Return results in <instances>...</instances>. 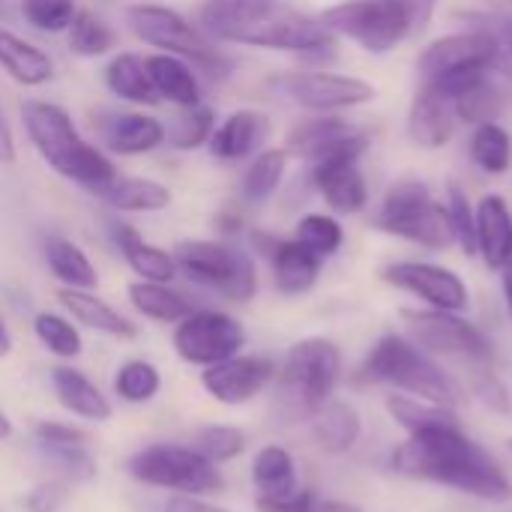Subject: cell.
Masks as SVG:
<instances>
[{
    "label": "cell",
    "mask_w": 512,
    "mask_h": 512,
    "mask_svg": "<svg viewBox=\"0 0 512 512\" xmlns=\"http://www.w3.org/2000/svg\"><path fill=\"white\" fill-rule=\"evenodd\" d=\"M390 462L393 471L411 480L438 483L492 504L512 501L510 477L480 444L462 432V426L414 432L393 450Z\"/></svg>",
    "instance_id": "6da1fadb"
},
{
    "label": "cell",
    "mask_w": 512,
    "mask_h": 512,
    "mask_svg": "<svg viewBox=\"0 0 512 512\" xmlns=\"http://www.w3.org/2000/svg\"><path fill=\"white\" fill-rule=\"evenodd\" d=\"M201 24L207 33L225 42L294 51L318 63L336 57V33H330L321 18L282 3L207 0L201 6Z\"/></svg>",
    "instance_id": "7a4b0ae2"
},
{
    "label": "cell",
    "mask_w": 512,
    "mask_h": 512,
    "mask_svg": "<svg viewBox=\"0 0 512 512\" xmlns=\"http://www.w3.org/2000/svg\"><path fill=\"white\" fill-rule=\"evenodd\" d=\"M438 0H342L324 9L330 33L357 42L369 54H387L399 42L420 36L435 18Z\"/></svg>",
    "instance_id": "3957f363"
},
{
    "label": "cell",
    "mask_w": 512,
    "mask_h": 512,
    "mask_svg": "<svg viewBox=\"0 0 512 512\" xmlns=\"http://www.w3.org/2000/svg\"><path fill=\"white\" fill-rule=\"evenodd\" d=\"M21 117H24L30 141L36 144L42 159L57 174H63V177H69V180L93 189V192H105L117 180L114 165L78 135L72 117L60 105L24 102Z\"/></svg>",
    "instance_id": "277c9868"
},
{
    "label": "cell",
    "mask_w": 512,
    "mask_h": 512,
    "mask_svg": "<svg viewBox=\"0 0 512 512\" xmlns=\"http://www.w3.org/2000/svg\"><path fill=\"white\" fill-rule=\"evenodd\" d=\"M360 375L369 384H384L414 399H426L444 408L459 405L456 381L432 360V354L417 348L408 336H396V333L381 336L372 345Z\"/></svg>",
    "instance_id": "5b68a950"
},
{
    "label": "cell",
    "mask_w": 512,
    "mask_h": 512,
    "mask_svg": "<svg viewBox=\"0 0 512 512\" xmlns=\"http://www.w3.org/2000/svg\"><path fill=\"white\" fill-rule=\"evenodd\" d=\"M342 354L336 342L312 336L297 342L282 366L276 411L285 423L312 420L330 399L339 384Z\"/></svg>",
    "instance_id": "8992f818"
},
{
    "label": "cell",
    "mask_w": 512,
    "mask_h": 512,
    "mask_svg": "<svg viewBox=\"0 0 512 512\" xmlns=\"http://www.w3.org/2000/svg\"><path fill=\"white\" fill-rule=\"evenodd\" d=\"M375 228L426 249H447L453 243L447 207L423 180L414 177L396 180L384 192V201L375 213Z\"/></svg>",
    "instance_id": "52a82bcc"
},
{
    "label": "cell",
    "mask_w": 512,
    "mask_h": 512,
    "mask_svg": "<svg viewBox=\"0 0 512 512\" xmlns=\"http://www.w3.org/2000/svg\"><path fill=\"white\" fill-rule=\"evenodd\" d=\"M402 321L408 327V339L426 354L468 363L477 372H492V342L480 327L465 321L459 312L441 309H405Z\"/></svg>",
    "instance_id": "ba28073f"
},
{
    "label": "cell",
    "mask_w": 512,
    "mask_h": 512,
    "mask_svg": "<svg viewBox=\"0 0 512 512\" xmlns=\"http://www.w3.org/2000/svg\"><path fill=\"white\" fill-rule=\"evenodd\" d=\"M126 21H129L132 33L138 39H144V42H150L156 48H165L168 54L189 57L207 75L225 78L231 72V60L198 27H192L174 9L153 6V3H141V6H129Z\"/></svg>",
    "instance_id": "9c48e42d"
},
{
    "label": "cell",
    "mask_w": 512,
    "mask_h": 512,
    "mask_svg": "<svg viewBox=\"0 0 512 512\" xmlns=\"http://www.w3.org/2000/svg\"><path fill=\"white\" fill-rule=\"evenodd\" d=\"M129 474L138 483L192 495V498L222 489L219 468L195 447H174V444L144 447L129 459Z\"/></svg>",
    "instance_id": "30bf717a"
},
{
    "label": "cell",
    "mask_w": 512,
    "mask_h": 512,
    "mask_svg": "<svg viewBox=\"0 0 512 512\" xmlns=\"http://www.w3.org/2000/svg\"><path fill=\"white\" fill-rule=\"evenodd\" d=\"M183 273L204 285L213 288L237 303H246L258 291V273L255 264L246 252L225 246V243H180L177 258H174Z\"/></svg>",
    "instance_id": "8fae6325"
},
{
    "label": "cell",
    "mask_w": 512,
    "mask_h": 512,
    "mask_svg": "<svg viewBox=\"0 0 512 512\" xmlns=\"http://www.w3.org/2000/svg\"><path fill=\"white\" fill-rule=\"evenodd\" d=\"M243 345H246L243 324L237 318H231L225 312H213V309L186 315L174 330V348H177L180 360H186L192 366H204V369L237 357Z\"/></svg>",
    "instance_id": "7c38bea8"
},
{
    "label": "cell",
    "mask_w": 512,
    "mask_h": 512,
    "mask_svg": "<svg viewBox=\"0 0 512 512\" xmlns=\"http://www.w3.org/2000/svg\"><path fill=\"white\" fill-rule=\"evenodd\" d=\"M507 60L504 45L477 27H465L459 33H447L423 48L417 57V72L423 81H432L444 72L453 69H468V66H486V69H501Z\"/></svg>",
    "instance_id": "4fadbf2b"
},
{
    "label": "cell",
    "mask_w": 512,
    "mask_h": 512,
    "mask_svg": "<svg viewBox=\"0 0 512 512\" xmlns=\"http://www.w3.org/2000/svg\"><path fill=\"white\" fill-rule=\"evenodd\" d=\"M381 279L417 300H423L429 309L441 312H465L471 303L468 285L459 273L429 264V261H396L381 270Z\"/></svg>",
    "instance_id": "5bb4252c"
},
{
    "label": "cell",
    "mask_w": 512,
    "mask_h": 512,
    "mask_svg": "<svg viewBox=\"0 0 512 512\" xmlns=\"http://www.w3.org/2000/svg\"><path fill=\"white\" fill-rule=\"evenodd\" d=\"M279 90L291 102L321 114L360 108L375 99V87L369 81L339 72H291L279 78Z\"/></svg>",
    "instance_id": "9a60e30c"
},
{
    "label": "cell",
    "mask_w": 512,
    "mask_h": 512,
    "mask_svg": "<svg viewBox=\"0 0 512 512\" xmlns=\"http://www.w3.org/2000/svg\"><path fill=\"white\" fill-rule=\"evenodd\" d=\"M366 147L369 135L336 114L306 120L288 138V153H297L306 162H318L327 156H363Z\"/></svg>",
    "instance_id": "2e32d148"
},
{
    "label": "cell",
    "mask_w": 512,
    "mask_h": 512,
    "mask_svg": "<svg viewBox=\"0 0 512 512\" xmlns=\"http://www.w3.org/2000/svg\"><path fill=\"white\" fill-rule=\"evenodd\" d=\"M273 375H276V369L270 360L237 354L231 360L207 366V372L201 375V384L222 405H246L273 381Z\"/></svg>",
    "instance_id": "e0dca14e"
},
{
    "label": "cell",
    "mask_w": 512,
    "mask_h": 512,
    "mask_svg": "<svg viewBox=\"0 0 512 512\" xmlns=\"http://www.w3.org/2000/svg\"><path fill=\"white\" fill-rule=\"evenodd\" d=\"M312 186L336 213H360L369 201V186L360 168V156H330L318 159L309 168Z\"/></svg>",
    "instance_id": "ac0fdd59"
},
{
    "label": "cell",
    "mask_w": 512,
    "mask_h": 512,
    "mask_svg": "<svg viewBox=\"0 0 512 512\" xmlns=\"http://www.w3.org/2000/svg\"><path fill=\"white\" fill-rule=\"evenodd\" d=\"M255 246L261 249V255L270 258L273 282L282 294L297 297L315 288L324 258H318L312 249H306L297 240H279L270 234H255Z\"/></svg>",
    "instance_id": "d6986e66"
},
{
    "label": "cell",
    "mask_w": 512,
    "mask_h": 512,
    "mask_svg": "<svg viewBox=\"0 0 512 512\" xmlns=\"http://www.w3.org/2000/svg\"><path fill=\"white\" fill-rule=\"evenodd\" d=\"M408 138L420 150H441L453 141L456 132V111L447 99H441L435 90L420 84V90L411 99L408 108Z\"/></svg>",
    "instance_id": "ffe728a7"
},
{
    "label": "cell",
    "mask_w": 512,
    "mask_h": 512,
    "mask_svg": "<svg viewBox=\"0 0 512 512\" xmlns=\"http://www.w3.org/2000/svg\"><path fill=\"white\" fill-rule=\"evenodd\" d=\"M477 255L489 270H501L512 255V210L501 195L477 201Z\"/></svg>",
    "instance_id": "44dd1931"
},
{
    "label": "cell",
    "mask_w": 512,
    "mask_h": 512,
    "mask_svg": "<svg viewBox=\"0 0 512 512\" xmlns=\"http://www.w3.org/2000/svg\"><path fill=\"white\" fill-rule=\"evenodd\" d=\"M270 135V120L261 111H234L213 135H210V150L216 159L237 162L249 153H255Z\"/></svg>",
    "instance_id": "7402d4cb"
},
{
    "label": "cell",
    "mask_w": 512,
    "mask_h": 512,
    "mask_svg": "<svg viewBox=\"0 0 512 512\" xmlns=\"http://www.w3.org/2000/svg\"><path fill=\"white\" fill-rule=\"evenodd\" d=\"M51 387H54V396H57V402L69 411V414H75V417H81V420H93V423H105V420H111V402L102 396V390L87 378V375H81V372H75V369H69V366H57V369H51Z\"/></svg>",
    "instance_id": "603a6c76"
},
{
    "label": "cell",
    "mask_w": 512,
    "mask_h": 512,
    "mask_svg": "<svg viewBox=\"0 0 512 512\" xmlns=\"http://www.w3.org/2000/svg\"><path fill=\"white\" fill-rule=\"evenodd\" d=\"M312 432H315V441L324 453H348L357 441H360V432H363V423H360V414L354 405L348 402H339V399H330L315 417H312Z\"/></svg>",
    "instance_id": "cb8c5ba5"
},
{
    "label": "cell",
    "mask_w": 512,
    "mask_h": 512,
    "mask_svg": "<svg viewBox=\"0 0 512 512\" xmlns=\"http://www.w3.org/2000/svg\"><path fill=\"white\" fill-rule=\"evenodd\" d=\"M57 300L63 303V309L81 321L84 327L90 330H99V333H108V336H117V339H132L135 336V324L129 318H123L117 309H111L105 300L93 297L90 291H78V288H63L57 294Z\"/></svg>",
    "instance_id": "d4e9b609"
},
{
    "label": "cell",
    "mask_w": 512,
    "mask_h": 512,
    "mask_svg": "<svg viewBox=\"0 0 512 512\" xmlns=\"http://www.w3.org/2000/svg\"><path fill=\"white\" fill-rule=\"evenodd\" d=\"M102 135L114 153L138 156V153H147L162 144L165 126L144 114H117L102 126Z\"/></svg>",
    "instance_id": "484cf974"
},
{
    "label": "cell",
    "mask_w": 512,
    "mask_h": 512,
    "mask_svg": "<svg viewBox=\"0 0 512 512\" xmlns=\"http://www.w3.org/2000/svg\"><path fill=\"white\" fill-rule=\"evenodd\" d=\"M252 480L258 486V498H288L300 492L294 459L285 447H276V444L258 450L252 462Z\"/></svg>",
    "instance_id": "4316f807"
},
{
    "label": "cell",
    "mask_w": 512,
    "mask_h": 512,
    "mask_svg": "<svg viewBox=\"0 0 512 512\" xmlns=\"http://www.w3.org/2000/svg\"><path fill=\"white\" fill-rule=\"evenodd\" d=\"M144 63H147L150 81H153L159 96H168L171 102H177L183 108H195L198 105V99H201L198 81H195L192 69L180 57H174V54H153Z\"/></svg>",
    "instance_id": "83f0119b"
},
{
    "label": "cell",
    "mask_w": 512,
    "mask_h": 512,
    "mask_svg": "<svg viewBox=\"0 0 512 512\" xmlns=\"http://www.w3.org/2000/svg\"><path fill=\"white\" fill-rule=\"evenodd\" d=\"M114 234H117V246H120L123 258L129 261V267H132L144 282H162V285H165V282L174 279L177 261H174L168 252H162V249L144 243L141 234H138L135 228H129V225H117Z\"/></svg>",
    "instance_id": "f1b7e54d"
},
{
    "label": "cell",
    "mask_w": 512,
    "mask_h": 512,
    "mask_svg": "<svg viewBox=\"0 0 512 512\" xmlns=\"http://www.w3.org/2000/svg\"><path fill=\"white\" fill-rule=\"evenodd\" d=\"M0 66L21 84L36 87L45 84L51 78V60L45 51H39L36 45L18 39L9 30H0Z\"/></svg>",
    "instance_id": "f546056e"
},
{
    "label": "cell",
    "mask_w": 512,
    "mask_h": 512,
    "mask_svg": "<svg viewBox=\"0 0 512 512\" xmlns=\"http://www.w3.org/2000/svg\"><path fill=\"white\" fill-rule=\"evenodd\" d=\"M387 414L408 435L426 432V429H438V426H459L456 408H444V405H435V402H426V399H414V396H396V393L387 396Z\"/></svg>",
    "instance_id": "4dcf8cb0"
},
{
    "label": "cell",
    "mask_w": 512,
    "mask_h": 512,
    "mask_svg": "<svg viewBox=\"0 0 512 512\" xmlns=\"http://www.w3.org/2000/svg\"><path fill=\"white\" fill-rule=\"evenodd\" d=\"M105 81H108L111 93H117L120 99L147 102V105H153L159 99V93L150 81L147 63L135 54H117L105 69Z\"/></svg>",
    "instance_id": "1f68e13d"
},
{
    "label": "cell",
    "mask_w": 512,
    "mask_h": 512,
    "mask_svg": "<svg viewBox=\"0 0 512 512\" xmlns=\"http://www.w3.org/2000/svg\"><path fill=\"white\" fill-rule=\"evenodd\" d=\"M102 195L114 210H126V213L162 210L171 201V192L162 183L144 177H117Z\"/></svg>",
    "instance_id": "d6a6232c"
},
{
    "label": "cell",
    "mask_w": 512,
    "mask_h": 512,
    "mask_svg": "<svg viewBox=\"0 0 512 512\" xmlns=\"http://www.w3.org/2000/svg\"><path fill=\"white\" fill-rule=\"evenodd\" d=\"M45 258H48V267L51 273L66 285V288H78V291H87V288H96L99 276H96V267L90 264V258L69 240L63 237H51L48 246H45Z\"/></svg>",
    "instance_id": "836d02e7"
},
{
    "label": "cell",
    "mask_w": 512,
    "mask_h": 512,
    "mask_svg": "<svg viewBox=\"0 0 512 512\" xmlns=\"http://www.w3.org/2000/svg\"><path fill=\"white\" fill-rule=\"evenodd\" d=\"M471 159L483 174H507L512 165V135L498 120L474 126Z\"/></svg>",
    "instance_id": "e575fe53"
},
{
    "label": "cell",
    "mask_w": 512,
    "mask_h": 512,
    "mask_svg": "<svg viewBox=\"0 0 512 512\" xmlns=\"http://www.w3.org/2000/svg\"><path fill=\"white\" fill-rule=\"evenodd\" d=\"M129 300L141 315H147L153 321H165V324H174V321H183L186 315H192L189 303L177 291L165 288L162 282H138V285H132Z\"/></svg>",
    "instance_id": "d590c367"
},
{
    "label": "cell",
    "mask_w": 512,
    "mask_h": 512,
    "mask_svg": "<svg viewBox=\"0 0 512 512\" xmlns=\"http://www.w3.org/2000/svg\"><path fill=\"white\" fill-rule=\"evenodd\" d=\"M288 171V150H264L243 174V198L258 204L267 201Z\"/></svg>",
    "instance_id": "8d00e7d4"
},
{
    "label": "cell",
    "mask_w": 512,
    "mask_h": 512,
    "mask_svg": "<svg viewBox=\"0 0 512 512\" xmlns=\"http://www.w3.org/2000/svg\"><path fill=\"white\" fill-rule=\"evenodd\" d=\"M453 111H456V120L471 123V126L498 120L501 111H504V90L498 87L495 75H489L486 81H480V84H477L474 90H468L462 99H456V102H453Z\"/></svg>",
    "instance_id": "74e56055"
},
{
    "label": "cell",
    "mask_w": 512,
    "mask_h": 512,
    "mask_svg": "<svg viewBox=\"0 0 512 512\" xmlns=\"http://www.w3.org/2000/svg\"><path fill=\"white\" fill-rule=\"evenodd\" d=\"M45 465L57 471L66 483H87L96 477V459L87 453L84 444H36Z\"/></svg>",
    "instance_id": "f35d334b"
},
{
    "label": "cell",
    "mask_w": 512,
    "mask_h": 512,
    "mask_svg": "<svg viewBox=\"0 0 512 512\" xmlns=\"http://www.w3.org/2000/svg\"><path fill=\"white\" fill-rule=\"evenodd\" d=\"M444 207L450 216L453 243H459L465 255H477V204L468 198V192L459 183H450Z\"/></svg>",
    "instance_id": "ab89813d"
},
{
    "label": "cell",
    "mask_w": 512,
    "mask_h": 512,
    "mask_svg": "<svg viewBox=\"0 0 512 512\" xmlns=\"http://www.w3.org/2000/svg\"><path fill=\"white\" fill-rule=\"evenodd\" d=\"M294 240L303 243L306 249H312L318 258H330L342 249L345 243V231L342 225L333 219V216H324V213H309L297 222V231H294Z\"/></svg>",
    "instance_id": "60d3db41"
},
{
    "label": "cell",
    "mask_w": 512,
    "mask_h": 512,
    "mask_svg": "<svg viewBox=\"0 0 512 512\" xmlns=\"http://www.w3.org/2000/svg\"><path fill=\"white\" fill-rule=\"evenodd\" d=\"M162 387V378L156 372L153 363H144V360H129L120 366L117 378H114V390L123 402H132V405H144L150 402Z\"/></svg>",
    "instance_id": "b9f144b4"
},
{
    "label": "cell",
    "mask_w": 512,
    "mask_h": 512,
    "mask_svg": "<svg viewBox=\"0 0 512 512\" xmlns=\"http://www.w3.org/2000/svg\"><path fill=\"white\" fill-rule=\"evenodd\" d=\"M69 48L81 57H99L114 48V30L93 12H75L69 24Z\"/></svg>",
    "instance_id": "7bdbcfd3"
},
{
    "label": "cell",
    "mask_w": 512,
    "mask_h": 512,
    "mask_svg": "<svg viewBox=\"0 0 512 512\" xmlns=\"http://www.w3.org/2000/svg\"><path fill=\"white\" fill-rule=\"evenodd\" d=\"M33 330H36L39 342H42L51 354L66 357V360H72V357L81 354V336H78V330H75L66 318L51 315V312H42V315H36Z\"/></svg>",
    "instance_id": "ee69618b"
},
{
    "label": "cell",
    "mask_w": 512,
    "mask_h": 512,
    "mask_svg": "<svg viewBox=\"0 0 512 512\" xmlns=\"http://www.w3.org/2000/svg\"><path fill=\"white\" fill-rule=\"evenodd\" d=\"M195 450L204 453L213 465L219 462H231L237 456H243L246 450V435L234 426H204L195 435Z\"/></svg>",
    "instance_id": "f6af8a7d"
},
{
    "label": "cell",
    "mask_w": 512,
    "mask_h": 512,
    "mask_svg": "<svg viewBox=\"0 0 512 512\" xmlns=\"http://www.w3.org/2000/svg\"><path fill=\"white\" fill-rule=\"evenodd\" d=\"M24 18L48 33H60L75 18V0H21Z\"/></svg>",
    "instance_id": "bcb514c9"
},
{
    "label": "cell",
    "mask_w": 512,
    "mask_h": 512,
    "mask_svg": "<svg viewBox=\"0 0 512 512\" xmlns=\"http://www.w3.org/2000/svg\"><path fill=\"white\" fill-rule=\"evenodd\" d=\"M213 123H216V120H213V111H210V108H192L186 117H177V120H174V126L168 129V138H171L174 147L192 150V147L210 141Z\"/></svg>",
    "instance_id": "7dc6e473"
},
{
    "label": "cell",
    "mask_w": 512,
    "mask_h": 512,
    "mask_svg": "<svg viewBox=\"0 0 512 512\" xmlns=\"http://www.w3.org/2000/svg\"><path fill=\"white\" fill-rule=\"evenodd\" d=\"M66 495H69V483L57 477V480H48V483L36 486V489L24 498V507L30 512H54L63 507Z\"/></svg>",
    "instance_id": "c3c4849f"
},
{
    "label": "cell",
    "mask_w": 512,
    "mask_h": 512,
    "mask_svg": "<svg viewBox=\"0 0 512 512\" xmlns=\"http://www.w3.org/2000/svg\"><path fill=\"white\" fill-rule=\"evenodd\" d=\"M315 495L300 489L288 498H258V510L261 512H315Z\"/></svg>",
    "instance_id": "681fc988"
},
{
    "label": "cell",
    "mask_w": 512,
    "mask_h": 512,
    "mask_svg": "<svg viewBox=\"0 0 512 512\" xmlns=\"http://www.w3.org/2000/svg\"><path fill=\"white\" fill-rule=\"evenodd\" d=\"M33 435L36 444H87V435L81 429L63 423H39Z\"/></svg>",
    "instance_id": "f907efd6"
},
{
    "label": "cell",
    "mask_w": 512,
    "mask_h": 512,
    "mask_svg": "<svg viewBox=\"0 0 512 512\" xmlns=\"http://www.w3.org/2000/svg\"><path fill=\"white\" fill-rule=\"evenodd\" d=\"M165 512H228L222 507H213L201 498H192V495H177L165 504Z\"/></svg>",
    "instance_id": "816d5d0a"
},
{
    "label": "cell",
    "mask_w": 512,
    "mask_h": 512,
    "mask_svg": "<svg viewBox=\"0 0 512 512\" xmlns=\"http://www.w3.org/2000/svg\"><path fill=\"white\" fill-rule=\"evenodd\" d=\"M0 162H6V165L15 162V141H12V129H9L3 111H0Z\"/></svg>",
    "instance_id": "f5cc1de1"
},
{
    "label": "cell",
    "mask_w": 512,
    "mask_h": 512,
    "mask_svg": "<svg viewBox=\"0 0 512 512\" xmlns=\"http://www.w3.org/2000/svg\"><path fill=\"white\" fill-rule=\"evenodd\" d=\"M501 273V285H504V297H507V306H510V315H512V255L507 258V264L498 270Z\"/></svg>",
    "instance_id": "db71d44e"
},
{
    "label": "cell",
    "mask_w": 512,
    "mask_h": 512,
    "mask_svg": "<svg viewBox=\"0 0 512 512\" xmlns=\"http://www.w3.org/2000/svg\"><path fill=\"white\" fill-rule=\"evenodd\" d=\"M315 512H363L360 507H354V504H345V501H324V504H318Z\"/></svg>",
    "instance_id": "11a10c76"
},
{
    "label": "cell",
    "mask_w": 512,
    "mask_h": 512,
    "mask_svg": "<svg viewBox=\"0 0 512 512\" xmlns=\"http://www.w3.org/2000/svg\"><path fill=\"white\" fill-rule=\"evenodd\" d=\"M9 351H12V336H9V330L3 327V321H0V360H3Z\"/></svg>",
    "instance_id": "9f6ffc18"
},
{
    "label": "cell",
    "mask_w": 512,
    "mask_h": 512,
    "mask_svg": "<svg viewBox=\"0 0 512 512\" xmlns=\"http://www.w3.org/2000/svg\"><path fill=\"white\" fill-rule=\"evenodd\" d=\"M12 435V423H9V417L0 411V441H6Z\"/></svg>",
    "instance_id": "6f0895ef"
},
{
    "label": "cell",
    "mask_w": 512,
    "mask_h": 512,
    "mask_svg": "<svg viewBox=\"0 0 512 512\" xmlns=\"http://www.w3.org/2000/svg\"><path fill=\"white\" fill-rule=\"evenodd\" d=\"M243 3H279V0H243Z\"/></svg>",
    "instance_id": "680465c9"
},
{
    "label": "cell",
    "mask_w": 512,
    "mask_h": 512,
    "mask_svg": "<svg viewBox=\"0 0 512 512\" xmlns=\"http://www.w3.org/2000/svg\"><path fill=\"white\" fill-rule=\"evenodd\" d=\"M510 450H512V441H510Z\"/></svg>",
    "instance_id": "91938a15"
}]
</instances>
